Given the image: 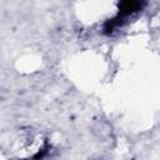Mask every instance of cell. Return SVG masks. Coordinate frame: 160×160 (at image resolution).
<instances>
[{"label": "cell", "mask_w": 160, "mask_h": 160, "mask_svg": "<svg viewBox=\"0 0 160 160\" xmlns=\"http://www.w3.org/2000/svg\"><path fill=\"white\" fill-rule=\"evenodd\" d=\"M94 132L98 135V138L105 140L111 135V129L106 122H98V125L94 128Z\"/></svg>", "instance_id": "6da1fadb"}]
</instances>
